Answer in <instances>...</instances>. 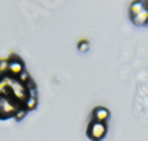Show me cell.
<instances>
[{
  "mask_svg": "<svg viewBox=\"0 0 148 141\" xmlns=\"http://www.w3.org/2000/svg\"><path fill=\"white\" fill-rule=\"evenodd\" d=\"M105 134H107V126H105V123H102V122L93 120V122L89 125V128H88V135H89L90 140H93V141H101V140L105 137Z\"/></svg>",
  "mask_w": 148,
  "mask_h": 141,
  "instance_id": "6da1fadb",
  "label": "cell"
},
{
  "mask_svg": "<svg viewBox=\"0 0 148 141\" xmlns=\"http://www.w3.org/2000/svg\"><path fill=\"white\" fill-rule=\"evenodd\" d=\"M24 71H25V68H24V64H22L21 59H18V58L9 59V73H8L9 76L18 79V76H19L21 73H24Z\"/></svg>",
  "mask_w": 148,
  "mask_h": 141,
  "instance_id": "7a4b0ae2",
  "label": "cell"
},
{
  "mask_svg": "<svg viewBox=\"0 0 148 141\" xmlns=\"http://www.w3.org/2000/svg\"><path fill=\"white\" fill-rule=\"evenodd\" d=\"M110 118V111L105 109V107H96L93 110V119L96 122H102L105 123V120Z\"/></svg>",
  "mask_w": 148,
  "mask_h": 141,
  "instance_id": "3957f363",
  "label": "cell"
},
{
  "mask_svg": "<svg viewBox=\"0 0 148 141\" xmlns=\"http://www.w3.org/2000/svg\"><path fill=\"white\" fill-rule=\"evenodd\" d=\"M147 9H148V3L147 2H133L130 5V17L132 18L136 17V15L141 14V12L147 10Z\"/></svg>",
  "mask_w": 148,
  "mask_h": 141,
  "instance_id": "277c9868",
  "label": "cell"
},
{
  "mask_svg": "<svg viewBox=\"0 0 148 141\" xmlns=\"http://www.w3.org/2000/svg\"><path fill=\"white\" fill-rule=\"evenodd\" d=\"M132 21H133V24H136V25H144V24H147V21H148V9L144 10V12H141L139 15L133 17Z\"/></svg>",
  "mask_w": 148,
  "mask_h": 141,
  "instance_id": "5b68a950",
  "label": "cell"
},
{
  "mask_svg": "<svg viewBox=\"0 0 148 141\" xmlns=\"http://www.w3.org/2000/svg\"><path fill=\"white\" fill-rule=\"evenodd\" d=\"M22 107L25 109L27 111H28V110H34V109L37 107V98H30V97H28L25 101H24Z\"/></svg>",
  "mask_w": 148,
  "mask_h": 141,
  "instance_id": "8992f818",
  "label": "cell"
},
{
  "mask_svg": "<svg viewBox=\"0 0 148 141\" xmlns=\"http://www.w3.org/2000/svg\"><path fill=\"white\" fill-rule=\"evenodd\" d=\"M9 73V61L8 59H2L0 61V74L6 76Z\"/></svg>",
  "mask_w": 148,
  "mask_h": 141,
  "instance_id": "52a82bcc",
  "label": "cell"
},
{
  "mask_svg": "<svg viewBox=\"0 0 148 141\" xmlns=\"http://www.w3.org/2000/svg\"><path fill=\"white\" fill-rule=\"evenodd\" d=\"M18 80H19L21 83H24V85H27L31 79H30V74H28L27 71H24V73H21V74L18 76Z\"/></svg>",
  "mask_w": 148,
  "mask_h": 141,
  "instance_id": "ba28073f",
  "label": "cell"
},
{
  "mask_svg": "<svg viewBox=\"0 0 148 141\" xmlns=\"http://www.w3.org/2000/svg\"><path fill=\"white\" fill-rule=\"evenodd\" d=\"M79 50H80V52H88V50H89V42L88 40H82L79 43Z\"/></svg>",
  "mask_w": 148,
  "mask_h": 141,
  "instance_id": "9c48e42d",
  "label": "cell"
},
{
  "mask_svg": "<svg viewBox=\"0 0 148 141\" xmlns=\"http://www.w3.org/2000/svg\"><path fill=\"white\" fill-rule=\"evenodd\" d=\"M25 114H27V110L22 107V109H19V110L15 113V119H16V120H21L24 116H25Z\"/></svg>",
  "mask_w": 148,
  "mask_h": 141,
  "instance_id": "30bf717a",
  "label": "cell"
},
{
  "mask_svg": "<svg viewBox=\"0 0 148 141\" xmlns=\"http://www.w3.org/2000/svg\"><path fill=\"white\" fill-rule=\"evenodd\" d=\"M2 77H3V76H2V74H0V79H2Z\"/></svg>",
  "mask_w": 148,
  "mask_h": 141,
  "instance_id": "8fae6325",
  "label": "cell"
}]
</instances>
